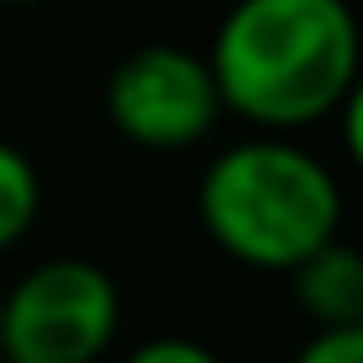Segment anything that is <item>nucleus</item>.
<instances>
[{
  "instance_id": "1",
  "label": "nucleus",
  "mask_w": 363,
  "mask_h": 363,
  "mask_svg": "<svg viewBox=\"0 0 363 363\" xmlns=\"http://www.w3.org/2000/svg\"><path fill=\"white\" fill-rule=\"evenodd\" d=\"M225 113L299 134L358 96V22L347 0H235L208 43Z\"/></svg>"
},
{
  "instance_id": "2",
  "label": "nucleus",
  "mask_w": 363,
  "mask_h": 363,
  "mask_svg": "<svg viewBox=\"0 0 363 363\" xmlns=\"http://www.w3.org/2000/svg\"><path fill=\"white\" fill-rule=\"evenodd\" d=\"M198 219L230 262L289 272L315 246L342 235V182L294 134L257 128L203 166Z\"/></svg>"
},
{
  "instance_id": "3",
  "label": "nucleus",
  "mask_w": 363,
  "mask_h": 363,
  "mask_svg": "<svg viewBox=\"0 0 363 363\" xmlns=\"http://www.w3.org/2000/svg\"><path fill=\"white\" fill-rule=\"evenodd\" d=\"M123 326V294L91 257H48L0 289V358L91 363Z\"/></svg>"
},
{
  "instance_id": "4",
  "label": "nucleus",
  "mask_w": 363,
  "mask_h": 363,
  "mask_svg": "<svg viewBox=\"0 0 363 363\" xmlns=\"http://www.w3.org/2000/svg\"><path fill=\"white\" fill-rule=\"evenodd\" d=\"M107 123L139 150H193L225 118V96L214 86L208 54L182 43H145L123 54L102 91Z\"/></svg>"
},
{
  "instance_id": "5",
  "label": "nucleus",
  "mask_w": 363,
  "mask_h": 363,
  "mask_svg": "<svg viewBox=\"0 0 363 363\" xmlns=\"http://www.w3.org/2000/svg\"><path fill=\"white\" fill-rule=\"evenodd\" d=\"M294 284V305L305 310L310 326H342V320H363V257L342 235L315 246L305 262L289 267Z\"/></svg>"
},
{
  "instance_id": "6",
  "label": "nucleus",
  "mask_w": 363,
  "mask_h": 363,
  "mask_svg": "<svg viewBox=\"0 0 363 363\" xmlns=\"http://www.w3.org/2000/svg\"><path fill=\"white\" fill-rule=\"evenodd\" d=\"M43 208V177L27 160V150H16L11 139H0V251H11L27 240V230L38 225Z\"/></svg>"
},
{
  "instance_id": "7",
  "label": "nucleus",
  "mask_w": 363,
  "mask_h": 363,
  "mask_svg": "<svg viewBox=\"0 0 363 363\" xmlns=\"http://www.w3.org/2000/svg\"><path fill=\"white\" fill-rule=\"evenodd\" d=\"M363 358V320L315 326V337L299 347V363H358Z\"/></svg>"
},
{
  "instance_id": "8",
  "label": "nucleus",
  "mask_w": 363,
  "mask_h": 363,
  "mask_svg": "<svg viewBox=\"0 0 363 363\" xmlns=\"http://www.w3.org/2000/svg\"><path fill=\"white\" fill-rule=\"evenodd\" d=\"M128 358L134 363H214V352L193 337H155V342H139Z\"/></svg>"
},
{
  "instance_id": "9",
  "label": "nucleus",
  "mask_w": 363,
  "mask_h": 363,
  "mask_svg": "<svg viewBox=\"0 0 363 363\" xmlns=\"http://www.w3.org/2000/svg\"><path fill=\"white\" fill-rule=\"evenodd\" d=\"M6 6H43V0H6Z\"/></svg>"
}]
</instances>
